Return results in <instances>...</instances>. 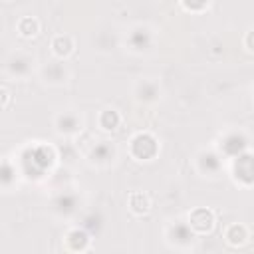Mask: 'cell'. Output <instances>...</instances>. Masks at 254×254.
<instances>
[{"instance_id": "cell-1", "label": "cell", "mask_w": 254, "mask_h": 254, "mask_svg": "<svg viewBox=\"0 0 254 254\" xmlns=\"http://www.w3.org/2000/svg\"><path fill=\"white\" fill-rule=\"evenodd\" d=\"M129 153L137 161H151L159 153V143H157V139L151 133H137L131 139Z\"/></svg>"}, {"instance_id": "cell-2", "label": "cell", "mask_w": 254, "mask_h": 254, "mask_svg": "<svg viewBox=\"0 0 254 254\" xmlns=\"http://www.w3.org/2000/svg\"><path fill=\"white\" fill-rule=\"evenodd\" d=\"M252 175H254V167H252V155L248 151L240 153L234 157V163H232V177L236 183L244 185V187H250L252 185Z\"/></svg>"}, {"instance_id": "cell-3", "label": "cell", "mask_w": 254, "mask_h": 254, "mask_svg": "<svg viewBox=\"0 0 254 254\" xmlns=\"http://www.w3.org/2000/svg\"><path fill=\"white\" fill-rule=\"evenodd\" d=\"M214 222H216L214 212H212L210 208L200 206V208H194V210L189 214V222H187V224L190 226L192 232H196V234H206V232H210V230L214 228Z\"/></svg>"}, {"instance_id": "cell-4", "label": "cell", "mask_w": 254, "mask_h": 254, "mask_svg": "<svg viewBox=\"0 0 254 254\" xmlns=\"http://www.w3.org/2000/svg\"><path fill=\"white\" fill-rule=\"evenodd\" d=\"M244 151H248V139H246V135L232 131V133H226L222 137V141H220V153L224 157H232L234 159L236 155H240Z\"/></svg>"}, {"instance_id": "cell-5", "label": "cell", "mask_w": 254, "mask_h": 254, "mask_svg": "<svg viewBox=\"0 0 254 254\" xmlns=\"http://www.w3.org/2000/svg\"><path fill=\"white\" fill-rule=\"evenodd\" d=\"M56 131L60 135H77L81 131V119L75 113H60L56 117Z\"/></svg>"}, {"instance_id": "cell-6", "label": "cell", "mask_w": 254, "mask_h": 254, "mask_svg": "<svg viewBox=\"0 0 254 254\" xmlns=\"http://www.w3.org/2000/svg\"><path fill=\"white\" fill-rule=\"evenodd\" d=\"M220 165H222V159L214 151H200L196 155V169L202 175H214V173H218Z\"/></svg>"}, {"instance_id": "cell-7", "label": "cell", "mask_w": 254, "mask_h": 254, "mask_svg": "<svg viewBox=\"0 0 254 254\" xmlns=\"http://www.w3.org/2000/svg\"><path fill=\"white\" fill-rule=\"evenodd\" d=\"M89 246V232L85 228H71L65 234V248L71 252H83Z\"/></svg>"}, {"instance_id": "cell-8", "label": "cell", "mask_w": 254, "mask_h": 254, "mask_svg": "<svg viewBox=\"0 0 254 254\" xmlns=\"http://www.w3.org/2000/svg\"><path fill=\"white\" fill-rule=\"evenodd\" d=\"M89 159L95 163V165H109L113 159H115V147L109 143V141H101L97 143L91 151H89Z\"/></svg>"}, {"instance_id": "cell-9", "label": "cell", "mask_w": 254, "mask_h": 254, "mask_svg": "<svg viewBox=\"0 0 254 254\" xmlns=\"http://www.w3.org/2000/svg\"><path fill=\"white\" fill-rule=\"evenodd\" d=\"M169 240L179 244V246H185V244H190L192 242V236L194 232L190 230V226L187 222H175L173 226H169V232H167Z\"/></svg>"}, {"instance_id": "cell-10", "label": "cell", "mask_w": 254, "mask_h": 254, "mask_svg": "<svg viewBox=\"0 0 254 254\" xmlns=\"http://www.w3.org/2000/svg\"><path fill=\"white\" fill-rule=\"evenodd\" d=\"M151 40H153L151 30L145 28V26H137V28H133V32L129 34V46H131L133 50H137V52L147 50V48L151 46Z\"/></svg>"}, {"instance_id": "cell-11", "label": "cell", "mask_w": 254, "mask_h": 254, "mask_svg": "<svg viewBox=\"0 0 254 254\" xmlns=\"http://www.w3.org/2000/svg\"><path fill=\"white\" fill-rule=\"evenodd\" d=\"M224 238H226V242H228L230 246L238 248V246H242V244H246V242H248L250 232H248V228H246L244 224L236 222V224H230V226L226 228Z\"/></svg>"}, {"instance_id": "cell-12", "label": "cell", "mask_w": 254, "mask_h": 254, "mask_svg": "<svg viewBox=\"0 0 254 254\" xmlns=\"http://www.w3.org/2000/svg\"><path fill=\"white\" fill-rule=\"evenodd\" d=\"M52 52H54V56L60 58V60L67 58V56L73 52V40H71V36H67V34H58V36L52 40Z\"/></svg>"}, {"instance_id": "cell-13", "label": "cell", "mask_w": 254, "mask_h": 254, "mask_svg": "<svg viewBox=\"0 0 254 254\" xmlns=\"http://www.w3.org/2000/svg\"><path fill=\"white\" fill-rule=\"evenodd\" d=\"M30 64H32V60L28 56H12L8 60V73L16 75V77H24L32 67Z\"/></svg>"}, {"instance_id": "cell-14", "label": "cell", "mask_w": 254, "mask_h": 254, "mask_svg": "<svg viewBox=\"0 0 254 254\" xmlns=\"http://www.w3.org/2000/svg\"><path fill=\"white\" fill-rule=\"evenodd\" d=\"M52 206H54V210L58 214H69V212H73L77 208V196L71 194V192H64V194L56 196Z\"/></svg>"}, {"instance_id": "cell-15", "label": "cell", "mask_w": 254, "mask_h": 254, "mask_svg": "<svg viewBox=\"0 0 254 254\" xmlns=\"http://www.w3.org/2000/svg\"><path fill=\"white\" fill-rule=\"evenodd\" d=\"M97 123L103 131H115L121 123V115L115 111V109H103L97 117Z\"/></svg>"}, {"instance_id": "cell-16", "label": "cell", "mask_w": 254, "mask_h": 254, "mask_svg": "<svg viewBox=\"0 0 254 254\" xmlns=\"http://www.w3.org/2000/svg\"><path fill=\"white\" fill-rule=\"evenodd\" d=\"M135 93H137V99H141V101H155L159 97V85L155 81L143 79V81H139Z\"/></svg>"}, {"instance_id": "cell-17", "label": "cell", "mask_w": 254, "mask_h": 254, "mask_svg": "<svg viewBox=\"0 0 254 254\" xmlns=\"http://www.w3.org/2000/svg\"><path fill=\"white\" fill-rule=\"evenodd\" d=\"M129 208L135 214H147L151 210V200L145 192H131L129 194Z\"/></svg>"}, {"instance_id": "cell-18", "label": "cell", "mask_w": 254, "mask_h": 254, "mask_svg": "<svg viewBox=\"0 0 254 254\" xmlns=\"http://www.w3.org/2000/svg\"><path fill=\"white\" fill-rule=\"evenodd\" d=\"M44 77H46V81L62 83V81H65V77H67V71H65L64 64L54 62V64H50L48 67H44Z\"/></svg>"}, {"instance_id": "cell-19", "label": "cell", "mask_w": 254, "mask_h": 254, "mask_svg": "<svg viewBox=\"0 0 254 254\" xmlns=\"http://www.w3.org/2000/svg\"><path fill=\"white\" fill-rule=\"evenodd\" d=\"M40 32V22L32 16H26L18 22V34L24 36V38H34L36 34Z\"/></svg>"}, {"instance_id": "cell-20", "label": "cell", "mask_w": 254, "mask_h": 254, "mask_svg": "<svg viewBox=\"0 0 254 254\" xmlns=\"http://www.w3.org/2000/svg\"><path fill=\"white\" fill-rule=\"evenodd\" d=\"M14 181H16V167L10 161L0 159V187H10Z\"/></svg>"}, {"instance_id": "cell-21", "label": "cell", "mask_w": 254, "mask_h": 254, "mask_svg": "<svg viewBox=\"0 0 254 254\" xmlns=\"http://www.w3.org/2000/svg\"><path fill=\"white\" fill-rule=\"evenodd\" d=\"M181 4H183V8L189 10V12H202V10L208 8L210 0H181Z\"/></svg>"}, {"instance_id": "cell-22", "label": "cell", "mask_w": 254, "mask_h": 254, "mask_svg": "<svg viewBox=\"0 0 254 254\" xmlns=\"http://www.w3.org/2000/svg\"><path fill=\"white\" fill-rule=\"evenodd\" d=\"M83 228H85V230H89L91 234H93V232H97V230L101 228V218H99L95 212L87 214V216L83 218Z\"/></svg>"}, {"instance_id": "cell-23", "label": "cell", "mask_w": 254, "mask_h": 254, "mask_svg": "<svg viewBox=\"0 0 254 254\" xmlns=\"http://www.w3.org/2000/svg\"><path fill=\"white\" fill-rule=\"evenodd\" d=\"M10 103V91L6 87H0V109H4Z\"/></svg>"}, {"instance_id": "cell-24", "label": "cell", "mask_w": 254, "mask_h": 254, "mask_svg": "<svg viewBox=\"0 0 254 254\" xmlns=\"http://www.w3.org/2000/svg\"><path fill=\"white\" fill-rule=\"evenodd\" d=\"M2 2H12V0H2Z\"/></svg>"}]
</instances>
